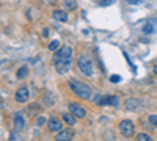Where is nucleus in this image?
<instances>
[{
	"mask_svg": "<svg viewBox=\"0 0 157 141\" xmlns=\"http://www.w3.org/2000/svg\"><path fill=\"white\" fill-rule=\"evenodd\" d=\"M72 65V47L61 46L57 54H54V66L58 74H66Z\"/></svg>",
	"mask_w": 157,
	"mask_h": 141,
	"instance_id": "nucleus-1",
	"label": "nucleus"
},
{
	"mask_svg": "<svg viewBox=\"0 0 157 141\" xmlns=\"http://www.w3.org/2000/svg\"><path fill=\"white\" fill-rule=\"evenodd\" d=\"M69 86H71V91H72L78 99L86 100V99L91 97V88H90L86 83H83V82H80V80L72 79V80H69Z\"/></svg>",
	"mask_w": 157,
	"mask_h": 141,
	"instance_id": "nucleus-2",
	"label": "nucleus"
},
{
	"mask_svg": "<svg viewBox=\"0 0 157 141\" xmlns=\"http://www.w3.org/2000/svg\"><path fill=\"white\" fill-rule=\"evenodd\" d=\"M77 68L85 77H93V74H94L93 60H91L86 54H80L77 57Z\"/></svg>",
	"mask_w": 157,
	"mask_h": 141,
	"instance_id": "nucleus-3",
	"label": "nucleus"
},
{
	"mask_svg": "<svg viewBox=\"0 0 157 141\" xmlns=\"http://www.w3.org/2000/svg\"><path fill=\"white\" fill-rule=\"evenodd\" d=\"M120 132L123 133V136L130 138V136L134 135V132H135V125H134V122H132V121H129V119L121 121V122H120Z\"/></svg>",
	"mask_w": 157,
	"mask_h": 141,
	"instance_id": "nucleus-4",
	"label": "nucleus"
},
{
	"mask_svg": "<svg viewBox=\"0 0 157 141\" xmlns=\"http://www.w3.org/2000/svg\"><path fill=\"white\" fill-rule=\"evenodd\" d=\"M47 129H49V132H52V133H58L60 130H63V122H61V119H58L57 116H52V118L49 119V122H47Z\"/></svg>",
	"mask_w": 157,
	"mask_h": 141,
	"instance_id": "nucleus-5",
	"label": "nucleus"
},
{
	"mask_svg": "<svg viewBox=\"0 0 157 141\" xmlns=\"http://www.w3.org/2000/svg\"><path fill=\"white\" fill-rule=\"evenodd\" d=\"M69 113H72L75 118H82V119L86 116V110L80 104H75V102H71L69 104Z\"/></svg>",
	"mask_w": 157,
	"mask_h": 141,
	"instance_id": "nucleus-6",
	"label": "nucleus"
},
{
	"mask_svg": "<svg viewBox=\"0 0 157 141\" xmlns=\"http://www.w3.org/2000/svg\"><path fill=\"white\" fill-rule=\"evenodd\" d=\"M120 97L118 96H105V97H102L99 102H98V105L99 107H104V105H112V107H120Z\"/></svg>",
	"mask_w": 157,
	"mask_h": 141,
	"instance_id": "nucleus-7",
	"label": "nucleus"
},
{
	"mask_svg": "<svg viewBox=\"0 0 157 141\" xmlns=\"http://www.w3.org/2000/svg\"><path fill=\"white\" fill-rule=\"evenodd\" d=\"M29 88L27 86H21L17 91H16V94H14V100L16 102H19V104H25V102L29 100Z\"/></svg>",
	"mask_w": 157,
	"mask_h": 141,
	"instance_id": "nucleus-8",
	"label": "nucleus"
},
{
	"mask_svg": "<svg viewBox=\"0 0 157 141\" xmlns=\"http://www.w3.org/2000/svg\"><path fill=\"white\" fill-rule=\"evenodd\" d=\"M13 124H14V129L17 132H22L25 129V121H24V116H22L21 111L13 114Z\"/></svg>",
	"mask_w": 157,
	"mask_h": 141,
	"instance_id": "nucleus-9",
	"label": "nucleus"
},
{
	"mask_svg": "<svg viewBox=\"0 0 157 141\" xmlns=\"http://www.w3.org/2000/svg\"><path fill=\"white\" fill-rule=\"evenodd\" d=\"M72 136H74V132L71 129H63L58 133H55L57 141H69V139H72Z\"/></svg>",
	"mask_w": 157,
	"mask_h": 141,
	"instance_id": "nucleus-10",
	"label": "nucleus"
},
{
	"mask_svg": "<svg viewBox=\"0 0 157 141\" xmlns=\"http://www.w3.org/2000/svg\"><path fill=\"white\" fill-rule=\"evenodd\" d=\"M54 19H55V20H58V22H68V19H69V14H68L66 11L57 9V11H54Z\"/></svg>",
	"mask_w": 157,
	"mask_h": 141,
	"instance_id": "nucleus-11",
	"label": "nucleus"
},
{
	"mask_svg": "<svg viewBox=\"0 0 157 141\" xmlns=\"http://www.w3.org/2000/svg\"><path fill=\"white\" fill-rule=\"evenodd\" d=\"M140 107V100L138 99H127L126 102H124V108L126 110H137Z\"/></svg>",
	"mask_w": 157,
	"mask_h": 141,
	"instance_id": "nucleus-12",
	"label": "nucleus"
},
{
	"mask_svg": "<svg viewBox=\"0 0 157 141\" xmlns=\"http://www.w3.org/2000/svg\"><path fill=\"white\" fill-rule=\"evenodd\" d=\"M61 118H63V121L66 122L68 125H74L75 124V116H74L72 113H63Z\"/></svg>",
	"mask_w": 157,
	"mask_h": 141,
	"instance_id": "nucleus-13",
	"label": "nucleus"
},
{
	"mask_svg": "<svg viewBox=\"0 0 157 141\" xmlns=\"http://www.w3.org/2000/svg\"><path fill=\"white\" fill-rule=\"evenodd\" d=\"M54 100H55V97H54V94H52V93H46V96L43 99L46 107H52V105H54Z\"/></svg>",
	"mask_w": 157,
	"mask_h": 141,
	"instance_id": "nucleus-14",
	"label": "nucleus"
},
{
	"mask_svg": "<svg viewBox=\"0 0 157 141\" xmlns=\"http://www.w3.org/2000/svg\"><path fill=\"white\" fill-rule=\"evenodd\" d=\"M16 75H17V79H25V77H27L29 75V68H21V69H17V72H16Z\"/></svg>",
	"mask_w": 157,
	"mask_h": 141,
	"instance_id": "nucleus-15",
	"label": "nucleus"
},
{
	"mask_svg": "<svg viewBox=\"0 0 157 141\" xmlns=\"http://www.w3.org/2000/svg\"><path fill=\"white\" fill-rule=\"evenodd\" d=\"M152 138H151V135H148V133H138L137 135V141H151Z\"/></svg>",
	"mask_w": 157,
	"mask_h": 141,
	"instance_id": "nucleus-16",
	"label": "nucleus"
},
{
	"mask_svg": "<svg viewBox=\"0 0 157 141\" xmlns=\"http://www.w3.org/2000/svg\"><path fill=\"white\" fill-rule=\"evenodd\" d=\"M61 46H60V41L58 39H54L50 44H49V50H58Z\"/></svg>",
	"mask_w": 157,
	"mask_h": 141,
	"instance_id": "nucleus-17",
	"label": "nucleus"
},
{
	"mask_svg": "<svg viewBox=\"0 0 157 141\" xmlns=\"http://www.w3.org/2000/svg\"><path fill=\"white\" fill-rule=\"evenodd\" d=\"M64 6L68 9H74L75 8V0H64Z\"/></svg>",
	"mask_w": 157,
	"mask_h": 141,
	"instance_id": "nucleus-18",
	"label": "nucleus"
},
{
	"mask_svg": "<svg viewBox=\"0 0 157 141\" xmlns=\"http://www.w3.org/2000/svg\"><path fill=\"white\" fill-rule=\"evenodd\" d=\"M148 121L151 122V125H152V127H155V129H157V114H149Z\"/></svg>",
	"mask_w": 157,
	"mask_h": 141,
	"instance_id": "nucleus-19",
	"label": "nucleus"
},
{
	"mask_svg": "<svg viewBox=\"0 0 157 141\" xmlns=\"http://www.w3.org/2000/svg\"><path fill=\"white\" fill-rule=\"evenodd\" d=\"M143 32H145L146 35L152 33V32H154V25H152V24H146L145 27H143Z\"/></svg>",
	"mask_w": 157,
	"mask_h": 141,
	"instance_id": "nucleus-20",
	"label": "nucleus"
},
{
	"mask_svg": "<svg viewBox=\"0 0 157 141\" xmlns=\"http://www.w3.org/2000/svg\"><path fill=\"white\" fill-rule=\"evenodd\" d=\"M116 2V0H99V5L101 6H110Z\"/></svg>",
	"mask_w": 157,
	"mask_h": 141,
	"instance_id": "nucleus-21",
	"label": "nucleus"
},
{
	"mask_svg": "<svg viewBox=\"0 0 157 141\" xmlns=\"http://www.w3.org/2000/svg\"><path fill=\"white\" fill-rule=\"evenodd\" d=\"M110 82H112V83H120V82H121V77L118 75V74H113V75L110 77Z\"/></svg>",
	"mask_w": 157,
	"mask_h": 141,
	"instance_id": "nucleus-22",
	"label": "nucleus"
},
{
	"mask_svg": "<svg viewBox=\"0 0 157 141\" xmlns=\"http://www.w3.org/2000/svg\"><path fill=\"white\" fill-rule=\"evenodd\" d=\"M36 124H38V125L46 124V118H44V116H39V118H38V121H36Z\"/></svg>",
	"mask_w": 157,
	"mask_h": 141,
	"instance_id": "nucleus-23",
	"label": "nucleus"
},
{
	"mask_svg": "<svg viewBox=\"0 0 157 141\" xmlns=\"http://www.w3.org/2000/svg\"><path fill=\"white\" fill-rule=\"evenodd\" d=\"M10 138H11V139H16V138H17V135H16V133H11V135H10Z\"/></svg>",
	"mask_w": 157,
	"mask_h": 141,
	"instance_id": "nucleus-24",
	"label": "nucleus"
},
{
	"mask_svg": "<svg viewBox=\"0 0 157 141\" xmlns=\"http://www.w3.org/2000/svg\"><path fill=\"white\" fill-rule=\"evenodd\" d=\"M154 74H155V75H157V65H155V66H154Z\"/></svg>",
	"mask_w": 157,
	"mask_h": 141,
	"instance_id": "nucleus-25",
	"label": "nucleus"
}]
</instances>
